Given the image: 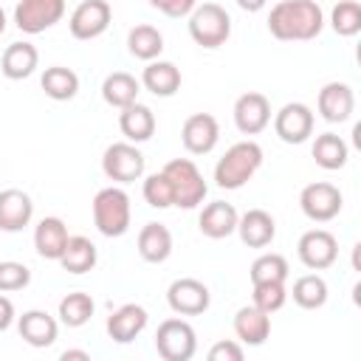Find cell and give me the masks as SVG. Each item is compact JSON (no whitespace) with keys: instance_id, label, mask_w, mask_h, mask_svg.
<instances>
[{"instance_id":"836d02e7","label":"cell","mask_w":361,"mask_h":361,"mask_svg":"<svg viewBox=\"0 0 361 361\" xmlns=\"http://www.w3.org/2000/svg\"><path fill=\"white\" fill-rule=\"evenodd\" d=\"M293 302L305 310H316L327 302V282L319 274H305L293 282Z\"/></svg>"},{"instance_id":"ba28073f","label":"cell","mask_w":361,"mask_h":361,"mask_svg":"<svg viewBox=\"0 0 361 361\" xmlns=\"http://www.w3.org/2000/svg\"><path fill=\"white\" fill-rule=\"evenodd\" d=\"M299 206H302V212H305L307 220H313V223H327V220H333V217L341 212L344 197H341L338 186H333V183H327V180H316V183H307V186L302 189Z\"/></svg>"},{"instance_id":"e575fe53","label":"cell","mask_w":361,"mask_h":361,"mask_svg":"<svg viewBox=\"0 0 361 361\" xmlns=\"http://www.w3.org/2000/svg\"><path fill=\"white\" fill-rule=\"evenodd\" d=\"M288 259L282 254H262L251 262V285L259 282H285L288 279Z\"/></svg>"},{"instance_id":"1f68e13d","label":"cell","mask_w":361,"mask_h":361,"mask_svg":"<svg viewBox=\"0 0 361 361\" xmlns=\"http://www.w3.org/2000/svg\"><path fill=\"white\" fill-rule=\"evenodd\" d=\"M127 48L135 59H144V62H152L161 51H164V37L158 28L152 25H135L130 34H127Z\"/></svg>"},{"instance_id":"83f0119b","label":"cell","mask_w":361,"mask_h":361,"mask_svg":"<svg viewBox=\"0 0 361 361\" xmlns=\"http://www.w3.org/2000/svg\"><path fill=\"white\" fill-rule=\"evenodd\" d=\"M138 90H141L138 79L133 73H124V71H116V73H110L102 82V99L110 107H118V110L127 107V104H133L135 96H138Z\"/></svg>"},{"instance_id":"9c48e42d","label":"cell","mask_w":361,"mask_h":361,"mask_svg":"<svg viewBox=\"0 0 361 361\" xmlns=\"http://www.w3.org/2000/svg\"><path fill=\"white\" fill-rule=\"evenodd\" d=\"M65 14V0H20L14 8V23L25 34H42L56 25Z\"/></svg>"},{"instance_id":"603a6c76","label":"cell","mask_w":361,"mask_h":361,"mask_svg":"<svg viewBox=\"0 0 361 361\" xmlns=\"http://www.w3.org/2000/svg\"><path fill=\"white\" fill-rule=\"evenodd\" d=\"M234 333H237V338H240L243 344L259 347V344H265V338L271 336V316L262 313V310L254 307V305H245V307H240L237 316H234Z\"/></svg>"},{"instance_id":"8d00e7d4","label":"cell","mask_w":361,"mask_h":361,"mask_svg":"<svg viewBox=\"0 0 361 361\" xmlns=\"http://www.w3.org/2000/svg\"><path fill=\"white\" fill-rule=\"evenodd\" d=\"M288 299V290H285V282H259L254 285V307H259L262 313H276Z\"/></svg>"},{"instance_id":"8fae6325","label":"cell","mask_w":361,"mask_h":361,"mask_svg":"<svg viewBox=\"0 0 361 361\" xmlns=\"http://www.w3.org/2000/svg\"><path fill=\"white\" fill-rule=\"evenodd\" d=\"M166 302L175 313L180 316H197V313H206L209 310V302H212V293L209 288L200 282V279H192V276H183V279H175L166 290Z\"/></svg>"},{"instance_id":"3957f363","label":"cell","mask_w":361,"mask_h":361,"mask_svg":"<svg viewBox=\"0 0 361 361\" xmlns=\"http://www.w3.org/2000/svg\"><path fill=\"white\" fill-rule=\"evenodd\" d=\"M93 223L104 237H121L130 228V197L118 186L99 189L93 197Z\"/></svg>"},{"instance_id":"30bf717a","label":"cell","mask_w":361,"mask_h":361,"mask_svg":"<svg viewBox=\"0 0 361 361\" xmlns=\"http://www.w3.org/2000/svg\"><path fill=\"white\" fill-rule=\"evenodd\" d=\"M296 254H299V259H302L305 268H310V271H324V268H330V265L336 262V257H338V243H336V237H333L330 231H324V228H310V231H305V234L299 237Z\"/></svg>"},{"instance_id":"8992f818","label":"cell","mask_w":361,"mask_h":361,"mask_svg":"<svg viewBox=\"0 0 361 361\" xmlns=\"http://www.w3.org/2000/svg\"><path fill=\"white\" fill-rule=\"evenodd\" d=\"M155 350L164 361H189L197 350L195 327L183 319H166L158 324L155 333Z\"/></svg>"},{"instance_id":"d6a6232c","label":"cell","mask_w":361,"mask_h":361,"mask_svg":"<svg viewBox=\"0 0 361 361\" xmlns=\"http://www.w3.org/2000/svg\"><path fill=\"white\" fill-rule=\"evenodd\" d=\"M93 310H96V305H93L90 293L73 290V293H68V296L59 302V322L68 324V327H82V324L90 322Z\"/></svg>"},{"instance_id":"7402d4cb","label":"cell","mask_w":361,"mask_h":361,"mask_svg":"<svg viewBox=\"0 0 361 361\" xmlns=\"http://www.w3.org/2000/svg\"><path fill=\"white\" fill-rule=\"evenodd\" d=\"M68 226L59 217H42L34 228V248L42 259H59L68 245Z\"/></svg>"},{"instance_id":"5bb4252c","label":"cell","mask_w":361,"mask_h":361,"mask_svg":"<svg viewBox=\"0 0 361 361\" xmlns=\"http://www.w3.org/2000/svg\"><path fill=\"white\" fill-rule=\"evenodd\" d=\"M271 121V104L262 93L248 90L234 102V124L243 135H257Z\"/></svg>"},{"instance_id":"7c38bea8","label":"cell","mask_w":361,"mask_h":361,"mask_svg":"<svg viewBox=\"0 0 361 361\" xmlns=\"http://www.w3.org/2000/svg\"><path fill=\"white\" fill-rule=\"evenodd\" d=\"M110 17H113V11H110L107 0H85L73 8V14L68 20V28L76 39H93V37L107 31Z\"/></svg>"},{"instance_id":"e0dca14e","label":"cell","mask_w":361,"mask_h":361,"mask_svg":"<svg viewBox=\"0 0 361 361\" xmlns=\"http://www.w3.org/2000/svg\"><path fill=\"white\" fill-rule=\"evenodd\" d=\"M34 217V203L23 189L0 192V231H23Z\"/></svg>"},{"instance_id":"f35d334b","label":"cell","mask_w":361,"mask_h":361,"mask_svg":"<svg viewBox=\"0 0 361 361\" xmlns=\"http://www.w3.org/2000/svg\"><path fill=\"white\" fill-rule=\"evenodd\" d=\"M28 282H31V271L23 262H14V259L0 262V293L23 290Z\"/></svg>"},{"instance_id":"44dd1931","label":"cell","mask_w":361,"mask_h":361,"mask_svg":"<svg viewBox=\"0 0 361 361\" xmlns=\"http://www.w3.org/2000/svg\"><path fill=\"white\" fill-rule=\"evenodd\" d=\"M17 330H20V338L28 341L31 347H51L56 341L59 324L45 310H25L17 322Z\"/></svg>"},{"instance_id":"2e32d148","label":"cell","mask_w":361,"mask_h":361,"mask_svg":"<svg viewBox=\"0 0 361 361\" xmlns=\"http://www.w3.org/2000/svg\"><path fill=\"white\" fill-rule=\"evenodd\" d=\"M316 107H319L322 118L330 121V124H341V121H347V118L353 116V107H355L353 87L344 85V82H327V85L319 90Z\"/></svg>"},{"instance_id":"b9f144b4","label":"cell","mask_w":361,"mask_h":361,"mask_svg":"<svg viewBox=\"0 0 361 361\" xmlns=\"http://www.w3.org/2000/svg\"><path fill=\"white\" fill-rule=\"evenodd\" d=\"M11 322H14V305H11V299H8V296H3V293H0V333H3V330H8V327H11Z\"/></svg>"},{"instance_id":"d590c367","label":"cell","mask_w":361,"mask_h":361,"mask_svg":"<svg viewBox=\"0 0 361 361\" xmlns=\"http://www.w3.org/2000/svg\"><path fill=\"white\" fill-rule=\"evenodd\" d=\"M330 25L341 37H353L361 31V3L358 0H338L330 14Z\"/></svg>"},{"instance_id":"cb8c5ba5","label":"cell","mask_w":361,"mask_h":361,"mask_svg":"<svg viewBox=\"0 0 361 361\" xmlns=\"http://www.w3.org/2000/svg\"><path fill=\"white\" fill-rule=\"evenodd\" d=\"M39 62V54L31 42H11L6 51H3V59H0V71L6 79H28L34 73Z\"/></svg>"},{"instance_id":"52a82bcc","label":"cell","mask_w":361,"mask_h":361,"mask_svg":"<svg viewBox=\"0 0 361 361\" xmlns=\"http://www.w3.org/2000/svg\"><path fill=\"white\" fill-rule=\"evenodd\" d=\"M102 169L110 180L116 183H133L144 175V155L135 144H127V141H118V144H110L102 155Z\"/></svg>"},{"instance_id":"ffe728a7","label":"cell","mask_w":361,"mask_h":361,"mask_svg":"<svg viewBox=\"0 0 361 361\" xmlns=\"http://www.w3.org/2000/svg\"><path fill=\"white\" fill-rule=\"evenodd\" d=\"M237 234L248 248H265L276 234V223L265 209H248L237 220Z\"/></svg>"},{"instance_id":"ab89813d","label":"cell","mask_w":361,"mask_h":361,"mask_svg":"<svg viewBox=\"0 0 361 361\" xmlns=\"http://www.w3.org/2000/svg\"><path fill=\"white\" fill-rule=\"evenodd\" d=\"M149 6L164 11L166 17H186V14L195 11L197 0H149Z\"/></svg>"},{"instance_id":"5b68a950","label":"cell","mask_w":361,"mask_h":361,"mask_svg":"<svg viewBox=\"0 0 361 361\" xmlns=\"http://www.w3.org/2000/svg\"><path fill=\"white\" fill-rule=\"evenodd\" d=\"M189 37L200 48H220L231 37V17L223 6L217 3H203L195 6L189 14Z\"/></svg>"},{"instance_id":"ac0fdd59","label":"cell","mask_w":361,"mask_h":361,"mask_svg":"<svg viewBox=\"0 0 361 361\" xmlns=\"http://www.w3.org/2000/svg\"><path fill=\"white\" fill-rule=\"evenodd\" d=\"M237 220H240V214H237V209H234L231 203L214 200V203L203 206V212H200V217H197V226H200V231H203L206 237L223 240V237H228V234L237 231Z\"/></svg>"},{"instance_id":"4316f807","label":"cell","mask_w":361,"mask_h":361,"mask_svg":"<svg viewBox=\"0 0 361 361\" xmlns=\"http://www.w3.org/2000/svg\"><path fill=\"white\" fill-rule=\"evenodd\" d=\"M138 254L147 262H164L172 254V234L161 223H147L138 231Z\"/></svg>"},{"instance_id":"484cf974","label":"cell","mask_w":361,"mask_h":361,"mask_svg":"<svg viewBox=\"0 0 361 361\" xmlns=\"http://www.w3.org/2000/svg\"><path fill=\"white\" fill-rule=\"evenodd\" d=\"M141 85L152 93V96H172V93H178V87H180V71L172 65V62H164V59H158V62H149L147 68H144V73H141Z\"/></svg>"},{"instance_id":"4fadbf2b","label":"cell","mask_w":361,"mask_h":361,"mask_svg":"<svg viewBox=\"0 0 361 361\" xmlns=\"http://www.w3.org/2000/svg\"><path fill=\"white\" fill-rule=\"evenodd\" d=\"M217 138H220V127L212 113H192L180 127V141H183L186 152H192V155L212 152Z\"/></svg>"},{"instance_id":"60d3db41","label":"cell","mask_w":361,"mask_h":361,"mask_svg":"<svg viewBox=\"0 0 361 361\" xmlns=\"http://www.w3.org/2000/svg\"><path fill=\"white\" fill-rule=\"evenodd\" d=\"M209 361H243V347L237 341H217L209 350Z\"/></svg>"},{"instance_id":"4dcf8cb0","label":"cell","mask_w":361,"mask_h":361,"mask_svg":"<svg viewBox=\"0 0 361 361\" xmlns=\"http://www.w3.org/2000/svg\"><path fill=\"white\" fill-rule=\"evenodd\" d=\"M347 155H350V149H347V144H344L341 135H336V133L316 135V141H313V158H316V164L322 169H341L347 164Z\"/></svg>"},{"instance_id":"9a60e30c","label":"cell","mask_w":361,"mask_h":361,"mask_svg":"<svg viewBox=\"0 0 361 361\" xmlns=\"http://www.w3.org/2000/svg\"><path fill=\"white\" fill-rule=\"evenodd\" d=\"M274 130L285 144H302L313 133V110L302 102H290L276 113Z\"/></svg>"},{"instance_id":"d4e9b609","label":"cell","mask_w":361,"mask_h":361,"mask_svg":"<svg viewBox=\"0 0 361 361\" xmlns=\"http://www.w3.org/2000/svg\"><path fill=\"white\" fill-rule=\"evenodd\" d=\"M118 127H121V133H124L130 141L141 144V141H149V138H152V133H155V116H152V110H149L147 104L133 102V104L121 107V113H118Z\"/></svg>"},{"instance_id":"6da1fadb","label":"cell","mask_w":361,"mask_h":361,"mask_svg":"<svg viewBox=\"0 0 361 361\" xmlns=\"http://www.w3.org/2000/svg\"><path fill=\"white\" fill-rule=\"evenodd\" d=\"M324 28V14L316 0H282L268 14V31L285 42H305L319 37Z\"/></svg>"},{"instance_id":"7bdbcfd3","label":"cell","mask_w":361,"mask_h":361,"mask_svg":"<svg viewBox=\"0 0 361 361\" xmlns=\"http://www.w3.org/2000/svg\"><path fill=\"white\" fill-rule=\"evenodd\" d=\"M265 3L268 0H237V6L245 11H259V8H265Z\"/></svg>"},{"instance_id":"74e56055","label":"cell","mask_w":361,"mask_h":361,"mask_svg":"<svg viewBox=\"0 0 361 361\" xmlns=\"http://www.w3.org/2000/svg\"><path fill=\"white\" fill-rule=\"evenodd\" d=\"M144 200L152 206V209H166L172 206V183L164 172H155L144 180Z\"/></svg>"},{"instance_id":"f6af8a7d","label":"cell","mask_w":361,"mask_h":361,"mask_svg":"<svg viewBox=\"0 0 361 361\" xmlns=\"http://www.w3.org/2000/svg\"><path fill=\"white\" fill-rule=\"evenodd\" d=\"M3 31H6V11L0 8V34H3Z\"/></svg>"},{"instance_id":"7a4b0ae2","label":"cell","mask_w":361,"mask_h":361,"mask_svg":"<svg viewBox=\"0 0 361 361\" xmlns=\"http://www.w3.org/2000/svg\"><path fill=\"white\" fill-rule=\"evenodd\" d=\"M259 166H262V147L257 141H237L217 161L214 183L220 189H240L254 178Z\"/></svg>"},{"instance_id":"d6986e66","label":"cell","mask_w":361,"mask_h":361,"mask_svg":"<svg viewBox=\"0 0 361 361\" xmlns=\"http://www.w3.org/2000/svg\"><path fill=\"white\" fill-rule=\"evenodd\" d=\"M147 327V310L141 305H121L107 316V336L116 344H130Z\"/></svg>"},{"instance_id":"277c9868","label":"cell","mask_w":361,"mask_h":361,"mask_svg":"<svg viewBox=\"0 0 361 361\" xmlns=\"http://www.w3.org/2000/svg\"><path fill=\"white\" fill-rule=\"evenodd\" d=\"M169 183H172V206H180V209H195L203 203L209 186L200 175V169L189 161V158H172L164 169H161Z\"/></svg>"},{"instance_id":"f1b7e54d","label":"cell","mask_w":361,"mask_h":361,"mask_svg":"<svg viewBox=\"0 0 361 361\" xmlns=\"http://www.w3.org/2000/svg\"><path fill=\"white\" fill-rule=\"evenodd\" d=\"M68 274H87L96 265V245L87 237H68V245L62 251V257L56 259Z\"/></svg>"},{"instance_id":"f546056e","label":"cell","mask_w":361,"mask_h":361,"mask_svg":"<svg viewBox=\"0 0 361 361\" xmlns=\"http://www.w3.org/2000/svg\"><path fill=\"white\" fill-rule=\"evenodd\" d=\"M39 85H42L45 96H51L54 102H68V99H73L79 93V76L71 68H62V65L45 68Z\"/></svg>"},{"instance_id":"ee69618b","label":"cell","mask_w":361,"mask_h":361,"mask_svg":"<svg viewBox=\"0 0 361 361\" xmlns=\"http://www.w3.org/2000/svg\"><path fill=\"white\" fill-rule=\"evenodd\" d=\"M62 358H65V361H68V358H82V361H87L90 355H87L85 350H65V353H62Z\"/></svg>"}]
</instances>
